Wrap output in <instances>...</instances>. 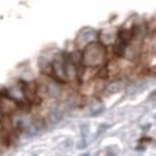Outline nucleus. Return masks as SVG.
<instances>
[{
    "mask_svg": "<svg viewBox=\"0 0 156 156\" xmlns=\"http://www.w3.org/2000/svg\"><path fill=\"white\" fill-rule=\"evenodd\" d=\"M106 62V48L100 42H91L83 52V64L88 68H100Z\"/></svg>",
    "mask_w": 156,
    "mask_h": 156,
    "instance_id": "obj_1",
    "label": "nucleus"
},
{
    "mask_svg": "<svg viewBox=\"0 0 156 156\" xmlns=\"http://www.w3.org/2000/svg\"><path fill=\"white\" fill-rule=\"evenodd\" d=\"M19 110H20V107H19V104H17L16 101H13L5 93L0 94V114H2V117L15 116Z\"/></svg>",
    "mask_w": 156,
    "mask_h": 156,
    "instance_id": "obj_2",
    "label": "nucleus"
},
{
    "mask_svg": "<svg viewBox=\"0 0 156 156\" xmlns=\"http://www.w3.org/2000/svg\"><path fill=\"white\" fill-rule=\"evenodd\" d=\"M22 84V88H23V93H25V98L26 101L30 104H39L41 103V95H39V90H38V83L35 81H30V83H23L20 81Z\"/></svg>",
    "mask_w": 156,
    "mask_h": 156,
    "instance_id": "obj_3",
    "label": "nucleus"
},
{
    "mask_svg": "<svg viewBox=\"0 0 156 156\" xmlns=\"http://www.w3.org/2000/svg\"><path fill=\"white\" fill-rule=\"evenodd\" d=\"M51 65H52V80H55L59 84L67 83L65 68H64V55H58L55 59H52Z\"/></svg>",
    "mask_w": 156,
    "mask_h": 156,
    "instance_id": "obj_4",
    "label": "nucleus"
},
{
    "mask_svg": "<svg viewBox=\"0 0 156 156\" xmlns=\"http://www.w3.org/2000/svg\"><path fill=\"white\" fill-rule=\"evenodd\" d=\"M62 55H64V68H65V78H67V81L77 80L80 77V69L73 64L68 54H62Z\"/></svg>",
    "mask_w": 156,
    "mask_h": 156,
    "instance_id": "obj_5",
    "label": "nucleus"
},
{
    "mask_svg": "<svg viewBox=\"0 0 156 156\" xmlns=\"http://www.w3.org/2000/svg\"><path fill=\"white\" fill-rule=\"evenodd\" d=\"M103 112H104V107H101V108H98V110H94V112L90 114V117H97V116H100V114H103Z\"/></svg>",
    "mask_w": 156,
    "mask_h": 156,
    "instance_id": "obj_6",
    "label": "nucleus"
},
{
    "mask_svg": "<svg viewBox=\"0 0 156 156\" xmlns=\"http://www.w3.org/2000/svg\"><path fill=\"white\" fill-rule=\"evenodd\" d=\"M108 127H110L108 124H103L101 127H98V130H97V136H100L101 133H104V132H106V130H107Z\"/></svg>",
    "mask_w": 156,
    "mask_h": 156,
    "instance_id": "obj_7",
    "label": "nucleus"
},
{
    "mask_svg": "<svg viewBox=\"0 0 156 156\" xmlns=\"http://www.w3.org/2000/svg\"><path fill=\"white\" fill-rule=\"evenodd\" d=\"M85 146H87V140L85 139H83L80 143L77 145V149H85Z\"/></svg>",
    "mask_w": 156,
    "mask_h": 156,
    "instance_id": "obj_8",
    "label": "nucleus"
},
{
    "mask_svg": "<svg viewBox=\"0 0 156 156\" xmlns=\"http://www.w3.org/2000/svg\"><path fill=\"white\" fill-rule=\"evenodd\" d=\"M83 156H90V155H83Z\"/></svg>",
    "mask_w": 156,
    "mask_h": 156,
    "instance_id": "obj_9",
    "label": "nucleus"
}]
</instances>
